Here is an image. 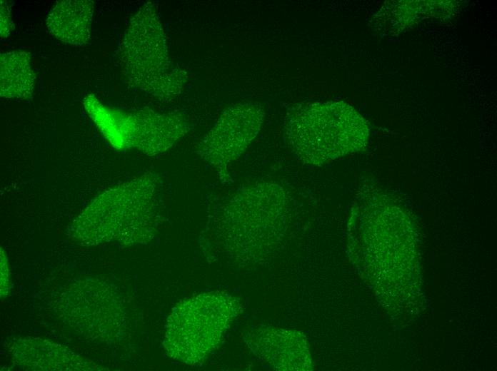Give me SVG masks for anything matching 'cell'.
<instances>
[{"instance_id": "obj_13", "label": "cell", "mask_w": 497, "mask_h": 371, "mask_svg": "<svg viewBox=\"0 0 497 371\" xmlns=\"http://www.w3.org/2000/svg\"><path fill=\"white\" fill-rule=\"evenodd\" d=\"M1 29L0 35L1 39L8 38L14 29V24L11 18V7L6 1H1Z\"/></svg>"}, {"instance_id": "obj_7", "label": "cell", "mask_w": 497, "mask_h": 371, "mask_svg": "<svg viewBox=\"0 0 497 371\" xmlns=\"http://www.w3.org/2000/svg\"><path fill=\"white\" fill-rule=\"evenodd\" d=\"M56 307L64 323L91 340H112L124 320L118 293L100 280L85 278L71 282L59 295Z\"/></svg>"}, {"instance_id": "obj_2", "label": "cell", "mask_w": 497, "mask_h": 371, "mask_svg": "<svg viewBox=\"0 0 497 371\" xmlns=\"http://www.w3.org/2000/svg\"><path fill=\"white\" fill-rule=\"evenodd\" d=\"M370 128L367 121L343 101L307 103L286 116L284 141L303 163L320 166L364 149Z\"/></svg>"}, {"instance_id": "obj_5", "label": "cell", "mask_w": 497, "mask_h": 371, "mask_svg": "<svg viewBox=\"0 0 497 371\" xmlns=\"http://www.w3.org/2000/svg\"><path fill=\"white\" fill-rule=\"evenodd\" d=\"M83 103L106 141L119 151L134 148L156 156L168 150L189 129L184 118L176 113L151 109L125 112L108 107L94 94L85 96Z\"/></svg>"}, {"instance_id": "obj_12", "label": "cell", "mask_w": 497, "mask_h": 371, "mask_svg": "<svg viewBox=\"0 0 497 371\" xmlns=\"http://www.w3.org/2000/svg\"><path fill=\"white\" fill-rule=\"evenodd\" d=\"M1 299L5 298L11 288V275L9 267L8 257L4 250L1 248Z\"/></svg>"}, {"instance_id": "obj_1", "label": "cell", "mask_w": 497, "mask_h": 371, "mask_svg": "<svg viewBox=\"0 0 497 371\" xmlns=\"http://www.w3.org/2000/svg\"><path fill=\"white\" fill-rule=\"evenodd\" d=\"M161 190L162 180L154 173L111 188L74 220L68 236L84 246L146 243L164 220Z\"/></svg>"}, {"instance_id": "obj_10", "label": "cell", "mask_w": 497, "mask_h": 371, "mask_svg": "<svg viewBox=\"0 0 497 371\" xmlns=\"http://www.w3.org/2000/svg\"><path fill=\"white\" fill-rule=\"evenodd\" d=\"M94 10L91 0L58 1L47 16V29L64 43L85 44L91 36Z\"/></svg>"}, {"instance_id": "obj_9", "label": "cell", "mask_w": 497, "mask_h": 371, "mask_svg": "<svg viewBox=\"0 0 497 371\" xmlns=\"http://www.w3.org/2000/svg\"><path fill=\"white\" fill-rule=\"evenodd\" d=\"M12 362L21 370L34 371H101L108 370L63 345L41 337L17 339L11 348Z\"/></svg>"}, {"instance_id": "obj_6", "label": "cell", "mask_w": 497, "mask_h": 371, "mask_svg": "<svg viewBox=\"0 0 497 371\" xmlns=\"http://www.w3.org/2000/svg\"><path fill=\"white\" fill-rule=\"evenodd\" d=\"M284 189L261 181L236 190L221 208L220 230L235 250L263 248L286 208Z\"/></svg>"}, {"instance_id": "obj_8", "label": "cell", "mask_w": 497, "mask_h": 371, "mask_svg": "<svg viewBox=\"0 0 497 371\" xmlns=\"http://www.w3.org/2000/svg\"><path fill=\"white\" fill-rule=\"evenodd\" d=\"M264 116L263 107L257 102L233 104L224 111L199 143L198 154L215 169L223 185L231 182L229 166L257 136Z\"/></svg>"}, {"instance_id": "obj_3", "label": "cell", "mask_w": 497, "mask_h": 371, "mask_svg": "<svg viewBox=\"0 0 497 371\" xmlns=\"http://www.w3.org/2000/svg\"><path fill=\"white\" fill-rule=\"evenodd\" d=\"M120 54L129 81L146 93L168 99L184 87L186 73L174 68L169 60L166 36L152 2L144 4L131 19Z\"/></svg>"}, {"instance_id": "obj_4", "label": "cell", "mask_w": 497, "mask_h": 371, "mask_svg": "<svg viewBox=\"0 0 497 371\" xmlns=\"http://www.w3.org/2000/svg\"><path fill=\"white\" fill-rule=\"evenodd\" d=\"M236 312L235 300L221 293H204L181 301L167 319L163 342L166 354L186 364L203 362Z\"/></svg>"}, {"instance_id": "obj_11", "label": "cell", "mask_w": 497, "mask_h": 371, "mask_svg": "<svg viewBox=\"0 0 497 371\" xmlns=\"http://www.w3.org/2000/svg\"><path fill=\"white\" fill-rule=\"evenodd\" d=\"M36 74L31 54L25 51H11L0 56V95L6 98L30 100Z\"/></svg>"}]
</instances>
